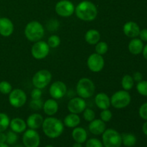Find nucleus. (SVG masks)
<instances>
[{
	"mask_svg": "<svg viewBox=\"0 0 147 147\" xmlns=\"http://www.w3.org/2000/svg\"><path fill=\"white\" fill-rule=\"evenodd\" d=\"M76 17L80 20L86 22H91L96 20L98 16V9L94 3L92 1H82L75 8Z\"/></svg>",
	"mask_w": 147,
	"mask_h": 147,
	"instance_id": "obj_1",
	"label": "nucleus"
},
{
	"mask_svg": "<svg viewBox=\"0 0 147 147\" xmlns=\"http://www.w3.org/2000/svg\"><path fill=\"white\" fill-rule=\"evenodd\" d=\"M42 128L44 134L47 137L56 139L63 133L64 124L60 119L50 116L44 119Z\"/></svg>",
	"mask_w": 147,
	"mask_h": 147,
	"instance_id": "obj_2",
	"label": "nucleus"
},
{
	"mask_svg": "<svg viewBox=\"0 0 147 147\" xmlns=\"http://www.w3.org/2000/svg\"><path fill=\"white\" fill-rule=\"evenodd\" d=\"M24 35L30 42L40 41L45 35V27L38 21H31L27 23L24 28Z\"/></svg>",
	"mask_w": 147,
	"mask_h": 147,
	"instance_id": "obj_3",
	"label": "nucleus"
},
{
	"mask_svg": "<svg viewBox=\"0 0 147 147\" xmlns=\"http://www.w3.org/2000/svg\"><path fill=\"white\" fill-rule=\"evenodd\" d=\"M96 90L94 83L88 78H82L76 85V93L82 98H89L93 96Z\"/></svg>",
	"mask_w": 147,
	"mask_h": 147,
	"instance_id": "obj_4",
	"label": "nucleus"
},
{
	"mask_svg": "<svg viewBox=\"0 0 147 147\" xmlns=\"http://www.w3.org/2000/svg\"><path fill=\"white\" fill-rule=\"evenodd\" d=\"M131 97L127 90H118L111 98V106L116 109H122L127 107L131 103Z\"/></svg>",
	"mask_w": 147,
	"mask_h": 147,
	"instance_id": "obj_5",
	"label": "nucleus"
},
{
	"mask_svg": "<svg viewBox=\"0 0 147 147\" xmlns=\"http://www.w3.org/2000/svg\"><path fill=\"white\" fill-rule=\"evenodd\" d=\"M102 143L104 147H120L122 144L121 135L113 129H106L102 134Z\"/></svg>",
	"mask_w": 147,
	"mask_h": 147,
	"instance_id": "obj_6",
	"label": "nucleus"
},
{
	"mask_svg": "<svg viewBox=\"0 0 147 147\" xmlns=\"http://www.w3.org/2000/svg\"><path fill=\"white\" fill-rule=\"evenodd\" d=\"M52 73L47 70H40L34 75L32 84L35 88L43 89L47 87L52 80Z\"/></svg>",
	"mask_w": 147,
	"mask_h": 147,
	"instance_id": "obj_7",
	"label": "nucleus"
},
{
	"mask_svg": "<svg viewBox=\"0 0 147 147\" xmlns=\"http://www.w3.org/2000/svg\"><path fill=\"white\" fill-rule=\"evenodd\" d=\"M27 100V94L23 90L20 88L12 89L9 94V102L14 108L22 107Z\"/></svg>",
	"mask_w": 147,
	"mask_h": 147,
	"instance_id": "obj_8",
	"label": "nucleus"
},
{
	"mask_svg": "<svg viewBox=\"0 0 147 147\" xmlns=\"http://www.w3.org/2000/svg\"><path fill=\"white\" fill-rule=\"evenodd\" d=\"M50 49L48 44L46 42L40 40L35 42L31 48V54L36 60L45 59L50 53Z\"/></svg>",
	"mask_w": 147,
	"mask_h": 147,
	"instance_id": "obj_9",
	"label": "nucleus"
},
{
	"mask_svg": "<svg viewBox=\"0 0 147 147\" xmlns=\"http://www.w3.org/2000/svg\"><path fill=\"white\" fill-rule=\"evenodd\" d=\"M75 6L70 0H60L56 4L55 12L62 17H69L75 12Z\"/></svg>",
	"mask_w": 147,
	"mask_h": 147,
	"instance_id": "obj_10",
	"label": "nucleus"
},
{
	"mask_svg": "<svg viewBox=\"0 0 147 147\" xmlns=\"http://www.w3.org/2000/svg\"><path fill=\"white\" fill-rule=\"evenodd\" d=\"M22 142L24 147H39L40 144V136L34 129H27L23 134Z\"/></svg>",
	"mask_w": 147,
	"mask_h": 147,
	"instance_id": "obj_11",
	"label": "nucleus"
},
{
	"mask_svg": "<svg viewBox=\"0 0 147 147\" xmlns=\"http://www.w3.org/2000/svg\"><path fill=\"white\" fill-rule=\"evenodd\" d=\"M87 65L90 71L93 73H98L101 71L104 67V58L103 56L98 53H93L88 57Z\"/></svg>",
	"mask_w": 147,
	"mask_h": 147,
	"instance_id": "obj_12",
	"label": "nucleus"
},
{
	"mask_svg": "<svg viewBox=\"0 0 147 147\" xmlns=\"http://www.w3.org/2000/svg\"><path fill=\"white\" fill-rule=\"evenodd\" d=\"M67 86L65 83L60 80H57V81L54 82L50 86L49 92H50V96L53 99L57 100L65 96V95L67 93Z\"/></svg>",
	"mask_w": 147,
	"mask_h": 147,
	"instance_id": "obj_13",
	"label": "nucleus"
},
{
	"mask_svg": "<svg viewBox=\"0 0 147 147\" xmlns=\"http://www.w3.org/2000/svg\"><path fill=\"white\" fill-rule=\"evenodd\" d=\"M86 108V103L84 98L80 97H75L70 99L67 103V109L72 113H83Z\"/></svg>",
	"mask_w": 147,
	"mask_h": 147,
	"instance_id": "obj_14",
	"label": "nucleus"
},
{
	"mask_svg": "<svg viewBox=\"0 0 147 147\" xmlns=\"http://www.w3.org/2000/svg\"><path fill=\"white\" fill-rule=\"evenodd\" d=\"M12 21L7 17H0V34L3 37H9L14 32Z\"/></svg>",
	"mask_w": 147,
	"mask_h": 147,
	"instance_id": "obj_15",
	"label": "nucleus"
},
{
	"mask_svg": "<svg viewBox=\"0 0 147 147\" xmlns=\"http://www.w3.org/2000/svg\"><path fill=\"white\" fill-rule=\"evenodd\" d=\"M140 27L137 23L133 21L127 22L123 27V32L126 36L131 38H135L139 36L140 32Z\"/></svg>",
	"mask_w": 147,
	"mask_h": 147,
	"instance_id": "obj_16",
	"label": "nucleus"
},
{
	"mask_svg": "<svg viewBox=\"0 0 147 147\" xmlns=\"http://www.w3.org/2000/svg\"><path fill=\"white\" fill-rule=\"evenodd\" d=\"M88 129L90 133L93 134V135H96V136L101 135L106 129V123L100 119H95L89 123Z\"/></svg>",
	"mask_w": 147,
	"mask_h": 147,
	"instance_id": "obj_17",
	"label": "nucleus"
},
{
	"mask_svg": "<svg viewBox=\"0 0 147 147\" xmlns=\"http://www.w3.org/2000/svg\"><path fill=\"white\" fill-rule=\"evenodd\" d=\"M44 118L41 114L39 113H32L27 118L26 123H27V126L31 129H38L42 127Z\"/></svg>",
	"mask_w": 147,
	"mask_h": 147,
	"instance_id": "obj_18",
	"label": "nucleus"
},
{
	"mask_svg": "<svg viewBox=\"0 0 147 147\" xmlns=\"http://www.w3.org/2000/svg\"><path fill=\"white\" fill-rule=\"evenodd\" d=\"M10 129L17 134H21L27 130V123L21 118H14L10 121Z\"/></svg>",
	"mask_w": 147,
	"mask_h": 147,
	"instance_id": "obj_19",
	"label": "nucleus"
},
{
	"mask_svg": "<svg viewBox=\"0 0 147 147\" xmlns=\"http://www.w3.org/2000/svg\"><path fill=\"white\" fill-rule=\"evenodd\" d=\"M42 109L45 113H46L47 116H53L58 111L59 105L55 99H47L46 101L44 102Z\"/></svg>",
	"mask_w": 147,
	"mask_h": 147,
	"instance_id": "obj_20",
	"label": "nucleus"
},
{
	"mask_svg": "<svg viewBox=\"0 0 147 147\" xmlns=\"http://www.w3.org/2000/svg\"><path fill=\"white\" fill-rule=\"evenodd\" d=\"M95 103L97 107L101 110L108 109L111 106V98L106 93H99L95 97Z\"/></svg>",
	"mask_w": 147,
	"mask_h": 147,
	"instance_id": "obj_21",
	"label": "nucleus"
},
{
	"mask_svg": "<svg viewBox=\"0 0 147 147\" xmlns=\"http://www.w3.org/2000/svg\"><path fill=\"white\" fill-rule=\"evenodd\" d=\"M144 43L142 40L139 38H133L129 43L128 48H129V52L132 55H139L142 53V50L144 48Z\"/></svg>",
	"mask_w": 147,
	"mask_h": 147,
	"instance_id": "obj_22",
	"label": "nucleus"
},
{
	"mask_svg": "<svg viewBox=\"0 0 147 147\" xmlns=\"http://www.w3.org/2000/svg\"><path fill=\"white\" fill-rule=\"evenodd\" d=\"M72 137L76 142L83 144L87 141V131L83 127L77 126V127L74 128L73 131H72Z\"/></svg>",
	"mask_w": 147,
	"mask_h": 147,
	"instance_id": "obj_23",
	"label": "nucleus"
},
{
	"mask_svg": "<svg viewBox=\"0 0 147 147\" xmlns=\"http://www.w3.org/2000/svg\"><path fill=\"white\" fill-rule=\"evenodd\" d=\"M80 123V118L78 114L76 113H72L67 115L65 117L64 121H63V124L66 127L68 128H76L78 126Z\"/></svg>",
	"mask_w": 147,
	"mask_h": 147,
	"instance_id": "obj_24",
	"label": "nucleus"
},
{
	"mask_svg": "<svg viewBox=\"0 0 147 147\" xmlns=\"http://www.w3.org/2000/svg\"><path fill=\"white\" fill-rule=\"evenodd\" d=\"M100 34L99 31L95 29L88 30L85 34V40L89 45H96L100 41Z\"/></svg>",
	"mask_w": 147,
	"mask_h": 147,
	"instance_id": "obj_25",
	"label": "nucleus"
},
{
	"mask_svg": "<svg viewBox=\"0 0 147 147\" xmlns=\"http://www.w3.org/2000/svg\"><path fill=\"white\" fill-rule=\"evenodd\" d=\"M122 144L127 147L134 146L136 143V137L133 134L125 133L121 134Z\"/></svg>",
	"mask_w": 147,
	"mask_h": 147,
	"instance_id": "obj_26",
	"label": "nucleus"
},
{
	"mask_svg": "<svg viewBox=\"0 0 147 147\" xmlns=\"http://www.w3.org/2000/svg\"><path fill=\"white\" fill-rule=\"evenodd\" d=\"M134 85V80L133 77L130 75H125L121 80V86L123 90H130L132 89Z\"/></svg>",
	"mask_w": 147,
	"mask_h": 147,
	"instance_id": "obj_27",
	"label": "nucleus"
},
{
	"mask_svg": "<svg viewBox=\"0 0 147 147\" xmlns=\"http://www.w3.org/2000/svg\"><path fill=\"white\" fill-rule=\"evenodd\" d=\"M10 119L5 113L0 112V133L4 132L9 126Z\"/></svg>",
	"mask_w": 147,
	"mask_h": 147,
	"instance_id": "obj_28",
	"label": "nucleus"
},
{
	"mask_svg": "<svg viewBox=\"0 0 147 147\" xmlns=\"http://www.w3.org/2000/svg\"><path fill=\"white\" fill-rule=\"evenodd\" d=\"M95 50H96V53L100 55H103L106 54L109 50V45L106 42L99 41L97 44H96Z\"/></svg>",
	"mask_w": 147,
	"mask_h": 147,
	"instance_id": "obj_29",
	"label": "nucleus"
},
{
	"mask_svg": "<svg viewBox=\"0 0 147 147\" xmlns=\"http://www.w3.org/2000/svg\"><path fill=\"white\" fill-rule=\"evenodd\" d=\"M60 43H61V40H60V37L56 34L51 35L47 40V44L50 48H56V47H59Z\"/></svg>",
	"mask_w": 147,
	"mask_h": 147,
	"instance_id": "obj_30",
	"label": "nucleus"
},
{
	"mask_svg": "<svg viewBox=\"0 0 147 147\" xmlns=\"http://www.w3.org/2000/svg\"><path fill=\"white\" fill-rule=\"evenodd\" d=\"M11 90H12V86L11 83L6 80L0 82V93L4 95H7L9 94Z\"/></svg>",
	"mask_w": 147,
	"mask_h": 147,
	"instance_id": "obj_31",
	"label": "nucleus"
},
{
	"mask_svg": "<svg viewBox=\"0 0 147 147\" xmlns=\"http://www.w3.org/2000/svg\"><path fill=\"white\" fill-rule=\"evenodd\" d=\"M83 119L86 121L90 122L96 119V113H95V111L93 109L86 108V109L83 112Z\"/></svg>",
	"mask_w": 147,
	"mask_h": 147,
	"instance_id": "obj_32",
	"label": "nucleus"
},
{
	"mask_svg": "<svg viewBox=\"0 0 147 147\" xmlns=\"http://www.w3.org/2000/svg\"><path fill=\"white\" fill-rule=\"evenodd\" d=\"M138 93L143 96H147V80H142L138 82L136 85Z\"/></svg>",
	"mask_w": 147,
	"mask_h": 147,
	"instance_id": "obj_33",
	"label": "nucleus"
},
{
	"mask_svg": "<svg viewBox=\"0 0 147 147\" xmlns=\"http://www.w3.org/2000/svg\"><path fill=\"white\" fill-rule=\"evenodd\" d=\"M43 104H44V102L42 100V98L32 99L31 101L30 102V107L32 110L39 111L42 109Z\"/></svg>",
	"mask_w": 147,
	"mask_h": 147,
	"instance_id": "obj_34",
	"label": "nucleus"
},
{
	"mask_svg": "<svg viewBox=\"0 0 147 147\" xmlns=\"http://www.w3.org/2000/svg\"><path fill=\"white\" fill-rule=\"evenodd\" d=\"M7 135V141L6 143L8 145H14L18 140V136L17 134L14 132L13 131H9L6 134Z\"/></svg>",
	"mask_w": 147,
	"mask_h": 147,
	"instance_id": "obj_35",
	"label": "nucleus"
},
{
	"mask_svg": "<svg viewBox=\"0 0 147 147\" xmlns=\"http://www.w3.org/2000/svg\"><path fill=\"white\" fill-rule=\"evenodd\" d=\"M59 27H60V23H59L58 20H55V19H51L50 20L47 21V24H46L47 29L49 31L51 32H55L57 30Z\"/></svg>",
	"mask_w": 147,
	"mask_h": 147,
	"instance_id": "obj_36",
	"label": "nucleus"
},
{
	"mask_svg": "<svg viewBox=\"0 0 147 147\" xmlns=\"http://www.w3.org/2000/svg\"><path fill=\"white\" fill-rule=\"evenodd\" d=\"M112 117H113V113L109 109L102 110V111L100 113V119L105 123L110 121Z\"/></svg>",
	"mask_w": 147,
	"mask_h": 147,
	"instance_id": "obj_37",
	"label": "nucleus"
},
{
	"mask_svg": "<svg viewBox=\"0 0 147 147\" xmlns=\"http://www.w3.org/2000/svg\"><path fill=\"white\" fill-rule=\"evenodd\" d=\"M86 147H103V145L98 139L91 138L86 142Z\"/></svg>",
	"mask_w": 147,
	"mask_h": 147,
	"instance_id": "obj_38",
	"label": "nucleus"
},
{
	"mask_svg": "<svg viewBox=\"0 0 147 147\" xmlns=\"http://www.w3.org/2000/svg\"><path fill=\"white\" fill-rule=\"evenodd\" d=\"M139 113L142 119L147 121V102L141 106V107L139 108Z\"/></svg>",
	"mask_w": 147,
	"mask_h": 147,
	"instance_id": "obj_39",
	"label": "nucleus"
},
{
	"mask_svg": "<svg viewBox=\"0 0 147 147\" xmlns=\"http://www.w3.org/2000/svg\"><path fill=\"white\" fill-rule=\"evenodd\" d=\"M41 90L42 89L37 88H35L33 89L31 91V93H30L32 99L41 98L42 96V91Z\"/></svg>",
	"mask_w": 147,
	"mask_h": 147,
	"instance_id": "obj_40",
	"label": "nucleus"
},
{
	"mask_svg": "<svg viewBox=\"0 0 147 147\" xmlns=\"http://www.w3.org/2000/svg\"><path fill=\"white\" fill-rule=\"evenodd\" d=\"M139 39L142 41L147 42V29H143L139 32Z\"/></svg>",
	"mask_w": 147,
	"mask_h": 147,
	"instance_id": "obj_41",
	"label": "nucleus"
},
{
	"mask_svg": "<svg viewBox=\"0 0 147 147\" xmlns=\"http://www.w3.org/2000/svg\"><path fill=\"white\" fill-rule=\"evenodd\" d=\"M132 77H133L134 80L136 82L142 81V79H143V76H142V74L140 72H136V73H134Z\"/></svg>",
	"mask_w": 147,
	"mask_h": 147,
	"instance_id": "obj_42",
	"label": "nucleus"
},
{
	"mask_svg": "<svg viewBox=\"0 0 147 147\" xmlns=\"http://www.w3.org/2000/svg\"><path fill=\"white\" fill-rule=\"evenodd\" d=\"M6 141H7V135L4 132H1L0 133V144L6 143Z\"/></svg>",
	"mask_w": 147,
	"mask_h": 147,
	"instance_id": "obj_43",
	"label": "nucleus"
},
{
	"mask_svg": "<svg viewBox=\"0 0 147 147\" xmlns=\"http://www.w3.org/2000/svg\"><path fill=\"white\" fill-rule=\"evenodd\" d=\"M142 53H143V56L145 59L147 60V44L145 46H144L143 50H142Z\"/></svg>",
	"mask_w": 147,
	"mask_h": 147,
	"instance_id": "obj_44",
	"label": "nucleus"
},
{
	"mask_svg": "<svg viewBox=\"0 0 147 147\" xmlns=\"http://www.w3.org/2000/svg\"><path fill=\"white\" fill-rule=\"evenodd\" d=\"M142 131H143V133L147 136V121L144 123L143 126H142Z\"/></svg>",
	"mask_w": 147,
	"mask_h": 147,
	"instance_id": "obj_45",
	"label": "nucleus"
},
{
	"mask_svg": "<svg viewBox=\"0 0 147 147\" xmlns=\"http://www.w3.org/2000/svg\"><path fill=\"white\" fill-rule=\"evenodd\" d=\"M72 147H83L82 146V144L78 143V142H76L75 144H73V146Z\"/></svg>",
	"mask_w": 147,
	"mask_h": 147,
	"instance_id": "obj_46",
	"label": "nucleus"
},
{
	"mask_svg": "<svg viewBox=\"0 0 147 147\" xmlns=\"http://www.w3.org/2000/svg\"><path fill=\"white\" fill-rule=\"evenodd\" d=\"M0 147H9V145L7 144L4 143V144H0Z\"/></svg>",
	"mask_w": 147,
	"mask_h": 147,
	"instance_id": "obj_47",
	"label": "nucleus"
},
{
	"mask_svg": "<svg viewBox=\"0 0 147 147\" xmlns=\"http://www.w3.org/2000/svg\"><path fill=\"white\" fill-rule=\"evenodd\" d=\"M45 147H55V146H52V145H47V146H45Z\"/></svg>",
	"mask_w": 147,
	"mask_h": 147,
	"instance_id": "obj_48",
	"label": "nucleus"
},
{
	"mask_svg": "<svg viewBox=\"0 0 147 147\" xmlns=\"http://www.w3.org/2000/svg\"><path fill=\"white\" fill-rule=\"evenodd\" d=\"M14 147H24V146H21V145H17V146H14Z\"/></svg>",
	"mask_w": 147,
	"mask_h": 147,
	"instance_id": "obj_49",
	"label": "nucleus"
}]
</instances>
